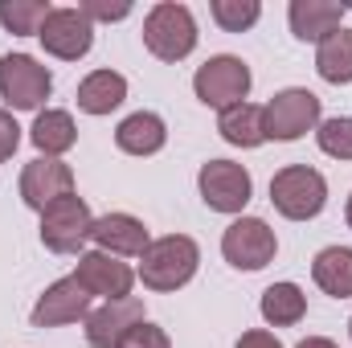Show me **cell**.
<instances>
[{
	"label": "cell",
	"instance_id": "d6986e66",
	"mask_svg": "<svg viewBox=\"0 0 352 348\" xmlns=\"http://www.w3.org/2000/svg\"><path fill=\"white\" fill-rule=\"evenodd\" d=\"M217 131L234 148H246V152L263 148L266 144V111L258 102H238V107H230V111L217 115Z\"/></svg>",
	"mask_w": 352,
	"mask_h": 348
},
{
	"label": "cell",
	"instance_id": "7a4b0ae2",
	"mask_svg": "<svg viewBox=\"0 0 352 348\" xmlns=\"http://www.w3.org/2000/svg\"><path fill=\"white\" fill-rule=\"evenodd\" d=\"M197 17L188 4H176V0H160L148 8L144 17V45L152 58L160 62H184L192 50H197Z\"/></svg>",
	"mask_w": 352,
	"mask_h": 348
},
{
	"label": "cell",
	"instance_id": "30bf717a",
	"mask_svg": "<svg viewBox=\"0 0 352 348\" xmlns=\"http://www.w3.org/2000/svg\"><path fill=\"white\" fill-rule=\"evenodd\" d=\"M37 41L45 45L50 58L78 62V58H87L90 45H94V21H90L82 8H50Z\"/></svg>",
	"mask_w": 352,
	"mask_h": 348
},
{
	"label": "cell",
	"instance_id": "ffe728a7",
	"mask_svg": "<svg viewBox=\"0 0 352 348\" xmlns=\"http://www.w3.org/2000/svg\"><path fill=\"white\" fill-rule=\"evenodd\" d=\"M127 102V78L119 70H90L78 83V111L87 115H111Z\"/></svg>",
	"mask_w": 352,
	"mask_h": 348
},
{
	"label": "cell",
	"instance_id": "5b68a950",
	"mask_svg": "<svg viewBox=\"0 0 352 348\" xmlns=\"http://www.w3.org/2000/svg\"><path fill=\"white\" fill-rule=\"evenodd\" d=\"M263 111H266V140H278V144H295V140H303L307 131H316L324 123L320 94H311L307 87L278 90Z\"/></svg>",
	"mask_w": 352,
	"mask_h": 348
},
{
	"label": "cell",
	"instance_id": "4dcf8cb0",
	"mask_svg": "<svg viewBox=\"0 0 352 348\" xmlns=\"http://www.w3.org/2000/svg\"><path fill=\"white\" fill-rule=\"evenodd\" d=\"M295 348H340L336 340H328V336H307V340H299Z\"/></svg>",
	"mask_w": 352,
	"mask_h": 348
},
{
	"label": "cell",
	"instance_id": "3957f363",
	"mask_svg": "<svg viewBox=\"0 0 352 348\" xmlns=\"http://www.w3.org/2000/svg\"><path fill=\"white\" fill-rule=\"evenodd\" d=\"M270 205L287 221H311L328 205V180L307 164H287L270 176Z\"/></svg>",
	"mask_w": 352,
	"mask_h": 348
},
{
	"label": "cell",
	"instance_id": "e0dca14e",
	"mask_svg": "<svg viewBox=\"0 0 352 348\" xmlns=\"http://www.w3.org/2000/svg\"><path fill=\"white\" fill-rule=\"evenodd\" d=\"M168 144V123L156 111H135L115 127V148L127 156H156Z\"/></svg>",
	"mask_w": 352,
	"mask_h": 348
},
{
	"label": "cell",
	"instance_id": "603a6c76",
	"mask_svg": "<svg viewBox=\"0 0 352 348\" xmlns=\"http://www.w3.org/2000/svg\"><path fill=\"white\" fill-rule=\"evenodd\" d=\"M316 74L332 87H349L352 83V29H336L332 37H324L316 45Z\"/></svg>",
	"mask_w": 352,
	"mask_h": 348
},
{
	"label": "cell",
	"instance_id": "9a60e30c",
	"mask_svg": "<svg viewBox=\"0 0 352 348\" xmlns=\"http://www.w3.org/2000/svg\"><path fill=\"white\" fill-rule=\"evenodd\" d=\"M90 242H94V250L115 254V259H144V250L152 246L148 226L135 213H102V217H94Z\"/></svg>",
	"mask_w": 352,
	"mask_h": 348
},
{
	"label": "cell",
	"instance_id": "484cf974",
	"mask_svg": "<svg viewBox=\"0 0 352 348\" xmlns=\"http://www.w3.org/2000/svg\"><path fill=\"white\" fill-rule=\"evenodd\" d=\"M316 144L332 160H352V115H332L316 127Z\"/></svg>",
	"mask_w": 352,
	"mask_h": 348
},
{
	"label": "cell",
	"instance_id": "d4e9b609",
	"mask_svg": "<svg viewBox=\"0 0 352 348\" xmlns=\"http://www.w3.org/2000/svg\"><path fill=\"white\" fill-rule=\"evenodd\" d=\"M209 17H213L217 29H226V33H246V29L258 25L263 4H258V0H213V4H209Z\"/></svg>",
	"mask_w": 352,
	"mask_h": 348
},
{
	"label": "cell",
	"instance_id": "83f0119b",
	"mask_svg": "<svg viewBox=\"0 0 352 348\" xmlns=\"http://www.w3.org/2000/svg\"><path fill=\"white\" fill-rule=\"evenodd\" d=\"M78 8L87 12L90 21H127L131 17V4L127 0H115V4H107V0H82Z\"/></svg>",
	"mask_w": 352,
	"mask_h": 348
},
{
	"label": "cell",
	"instance_id": "9c48e42d",
	"mask_svg": "<svg viewBox=\"0 0 352 348\" xmlns=\"http://www.w3.org/2000/svg\"><path fill=\"white\" fill-rule=\"evenodd\" d=\"M221 254L234 270H263L278 254V238L263 217H238L221 234Z\"/></svg>",
	"mask_w": 352,
	"mask_h": 348
},
{
	"label": "cell",
	"instance_id": "8992f818",
	"mask_svg": "<svg viewBox=\"0 0 352 348\" xmlns=\"http://www.w3.org/2000/svg\"><path fill=\"white\" fill-rule=\"evenodd\" d=\"M90 230H94V213L78 193L41 209V246L54 254H82V246L90 242Z\"/></svg>",
	"mask_w": 352,
	"mask_h": 348
},
{
	"label": "cell",
	"instance_id": "7c38bea8",
	"mask_svg": "<svg viewBox=\"0 0 352 348\" xmlns=\"http://www.w3.org/2000/svg\"><path fill=\"white\" fill-rule=\"evenodd\" d=\"M16 188H21V201L41 213L45 205H54V201H62V197L74 193V168L66 160L37 156V160H29L21 168V184Z\"/></svg>",
	"mask_w": 352,
	"mask_h": 348
},
{
	"label": "cell",
	"instance_id": "ac0fdd59",
	"mask_svg": "<svg viewBox=\"0 0 352 348\" xmlns=\"http://www.w3.org/2000/svg\"><path fill=\"white\" fill-rule=\"evenodd\" d=\"M29 140H33V148L41 152V156H54V160H62L74 144H78V127H74V115L70 111H58V107H45V111H37V119H33V127H29Z\"/></svg>",
	"mask_w": 352,
	"mask_h": 348
},
{
	"label": "cell",
	"instance_id": "7402d4cb",
	"mask_svg": "<svg viewBox=\"0 0 352 348\" xmlns=\"http://www.w3.org/2000/svg\"><path fill=\"white\" fill-rule=\"evenodd\" d=\"M258 312L270 328H295L307 316V295L299 283H270L258 299Z\"/></svg>",
	"mask_w": 352,
	"mask_h": 348
},
{
	"label": "cell",
	"instance_id": "52a82bcc",
	"mask_svg": "<svg viewBox=\"0 0 352 348\" xmlns=\"http://www.w3.org/2000/svg\"><path fill=\"white\" fill-rule=\"evenodd\" d=\"M50 90H54V74L37 58H29V54H4L0 58V98H4V111H41Z\"/></svg>",
	"mask_w": 352,
	"mask_h": 348
},
{
	"label": "cell",
	"instance_id": "5bb4252c",
	"mask_svg": "<svg viewBox=\"0 0 352 348\" xmlns=\"http://www.w3.org/2000/svg\"><path fill=\"white\" fill-rule=\"evenodd\" d=\"M87 328V345L90 348H119V340L144 324V299L127 295V299H107L102 307H90V316L82 320Z\"/></svg>",
	"mask_w": 352,
	"mask_h": 348
},
{
	"label": "cell",
	"instance_id": "f546056e",
	"mask_svg": "<svg viewBox=\"0 0 352 348\" xmlns=\"http://www.w3.org/2000/svg\"><path fill=\"white\" fill-rule=\"evenodd\" d=\"M234 348H283V340H278L274 332H266V328H250V332L238 336Z\"/></svg>",
	"mask_w": 352,
	"mask_h": 348
},
{
	"label": "cell",
	"instance_id": "8fae6325",
	"mask_svg": "<svg viewBox=\"0 0 352 348\" xmlns=\"http://www.w3.org/2000/svg\"><path fill=\"white\" fill-rule=\"evenodd\" d=\"M90 299H94V295H90L74 274L50 283V287L37 295V303H33V328H66V324L87 320Z\"/></svg>",
	"mask_w": 352,
	"mask_h": 348
},
{
	"label": "cell",
	"instance_id": "4fadbf2b",
	"mask_svg": "<svg viewBox=\"0 0 352 348\" xmlns=\"http://www.w3.org/2000/svg\"><path fill=\"white\" fill-rule=\"evenodd\" d=\"M74 279L90 295H102V303L107 299H127L131 287H135V270L127 262H119L115 254H102V250H82L78 266H74Z\"/></svg>",
	"mask_w": 352,
	"mask_h": 348
},
{
	"label": "cell",
	"instance_id": "cb8c5ba5",
	"mask_svg": "<svg viewBox=\"0 0 352 348\" xmlns=\"http://www.w3.org/2000/svg\"><path fill=\"white\" fill-rule=\"evenodd\" d=\"M54 4L45 0H0V25L16 37H37Z\"/></svg>",
	"mask_w": 352,
	"mask_h": 348
},
{
	"label": "cell",
	"instance_id": "1f68e13d",
	"mask_svg": "<svg viewBox=\"0 0 352 348\" xmlns=\"http://www.w3.org/2000/svg\"><path fill=\"white\" fill-rule=\"evenodd\" d=\"M344 221H349V230H352V193H349V205H344Z\"/></svg>",
	"mask_w": 352,
	"mask_h": 348
},
{
	"label": "cell",
	"instance_id": "f1b7e54d",
	"mask_svg": "<svg viewBox=\"0 0 352 348\" xmlns=\"http://www.w3.org/2000/svg\"><path fill=\"white\" fill-rule=\"evenodd\" d=\"M21 148V123L12 119V111L0 107V164L12 160V152Z\"/></svg>",
	"mask_w": 352,
	"mask_h": 348
},
{
	"label": "cell",
	"instance_id": "ba28073f",
	"mask_svg": "<svg viewBox=\"0 0 352 348\" xmlns=\"http://www.w3.org/2000/svg\"><path fill=\"white\" fill-rule=\"evenodd\" d=\"M197 188H201V201L213 213H230V217H238L250 205V197H254L250 173L242 164H234V160H209V164H201Z\"/></svg>",
	"mask_w": 352,
	"mask_h": 348
},
{
	"label": "cell",
	"instance_id": "6da1fadb",
	"mask_svg": "<svg viewBox=\"0 0 352 348\" xmlns=\"http://www.w3.org/2000/svg\"><path fill=\"white\" fill-rule=\"evenodd\" d=\"M197 266H201V246H197L188 234H164V238H156V242L144 250L135 279H140L148 291L168 295V291H180V287L192 283Z\"/></svg>",
	"mask_w": 352,
	"mask_h": 348
},
{
	"label": "cell",
	"instance_id": "44dd1931",
	"mask_svg": "<svg viewBox=\"0 0 352 348\" xmlns=\"http://www.w3.org/2000/svg\"><path fill=\"white\" fill-rule=\"evenodd\" d=\"M311 283L332 295V299H352V250L349 246H324L311 262Z\"/></svg>",
	"mask_w": 352,
	"mask_h": 348
},
{
	"label": "cell",
	"instance_id": "4316f807",
	"mask_svg": "<svg viewBox=\"0 0 352 348\" xmlns=\"http://www.w3.org/2000/svg\"><path fill=\"white\" fill-rule=\"evenodd\" d=\"M119 348H173V340H168V332L164 328H156V324H135L123 340H119Z\"/></svg>",
	"mask_w": 352,
	"mask_h": 348
},
{
	"label": "cell",
	"instance_id": "277c9868",
	"mask_svg": "<svg viewBox=\"0 0 352 348\" xmlns=\"http://www.w3.org/2000/svg\"><path fill=\"white\" fill-rule=\"evenodd\" d=\"M250 87H254V74H250V66H246L242 58H234V54H217V58H209L205 66H197V74H192V94H197L205 107H213L217 115L230 111V107H238V102H246Z\"/></svg>",
	"mask_w": 352,
	"mask_h": 348
},
{
	"label": "cell",
	"instance_id": "d6a6232c",
	"mask_svg": "<svg viewBox=\"0 0 352 348\" xmlns=\"http://www.w3.org/2000/svg\"><path fill=\"white\" fill-rule=\"evenodd\" d=\"M349 336H352V320H349Z\"/></svg>",
	"mask_w": 352,
	"mask_h": 348
},
{
	"label": "cell",
	"instance_id": "2e32d148",
	"mask_svg": "<svg viewBox=\"0 0 352 348\" xmlns=\"http://www.w3.org/2000/svg\"><path fill=\"white\" fill-rule=\"evenodd\" d=\"M287 21H291V33L299 41H324L340 29L344 21V4L340 0H291L287 8Z\"/></svg>",
	"mask_w": 352,
	"mask_h": 348
}]
</instances>
